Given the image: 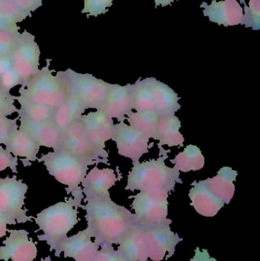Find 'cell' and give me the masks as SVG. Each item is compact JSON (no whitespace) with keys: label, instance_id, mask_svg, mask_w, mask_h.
I'll return each mask as SVG.
<instances>
[{"label":"cell","instance_id":"cell-1","mask_svg":"<svg viewBox=\"0 0 260 261\" xmlns=\"http://www.w3.org/2000/svg\"><path fill=\"white\" fill-rule=\"evenodd\" d=\"M87 230L94 242L101 247L119 245L124 236L136 225L135 216L130 210L118 205L111 197L83 199Z\"/></svg>","mask_w":260,"mask_h":261},{"label":"cell","instance_id":"cell-2","mask_svg":"<svg viewBox=\"0 0 260 261\" xmlns=\"http://www.w3.org/2000/svg\"><path fill=\"white\" fill-rule=\"evenodd\" d=\"M82 199L73 196L66 199L45 210L34 218L39 230L44 234L38 236L39 241H45L50 246V251H54L58 257V251L63 242L67 239V234L79 222L78 208L82 205Z\"/></svg>","mask_w":260,"mask_h":261},{"label":"cell","instance_id":"cell-3","mask_svg":"<svg viewBox=\"0 0 260 261\" xmlns=\"http://www.w3.org/2000/svg\"><path fill=\"white\" fill-rule=\"evenodd\" d=\"M51 60H46L45 67L39 69L38 73L18 90L16 96L18 103L32 102L41 104L52 109L57 108L70 94L68 84L64 71H58L53 75L50 70Z\"/></svg>","mask_w":260,"mask_h":261},{"label":"cell","instance_id":"cell-4","mask_svg":"<svg viewBox=\"0 0 260 261\" xmlns=\"http://www.w3.org/2000/svg\"><path fill=\"white\" fill-rule=\"evenodd\" d=\"M160 158L143 163L133 164L128 175L125 190L130 191L152 192L166 190L174 191L177 184H183L180 172L176 167H169L165 164L168 158V150L160 148Z\"/></svg>","mask_w":260,"mask_h":261},{"label":"cell","instance_id":"cell-5","mask_svg":"<svg viewBox=\"0 0 260 261\" xmlns=\"http://www.w3.org/2000/svg\"><path fill=\"white\" fill-rule=\"evenodd\" d=\"M38 161L44 164L49 174L57 182L67 186L65 190L67 194L83 200L80 185L89 170V166L85 162L62 149L42 154Z\"/></svg>","mask_w":260,"mask_h":261},{"label":"cell","instance_id":"cell-6","mask_svg":"<svg viewBox=\"0 0 260 261\" xmlns=\"http://www.w3.org/2000/svg\"><path fill=\"white\" fill-rule=\"evenodd\" d=\"M28 187L16 175L0 179V216L9 225L32 222L33 216H27V208H23Z\"/></svg>","mask_w":260,"mask_h":261},{"label":"cell","instance_id":"cell-7","mask_svg":"<svg viewBox=\"0 0 260 261\" xmlns=\"http://www.w3.org/2000/svg\"><path fill=\"white\" fill-rule=\"evenodd\" d=\"M64 74L70 93L80 101L85 110L100 108L111 88V84L90 73H76L71 69L64 70Z\"/></svg>","mask_w":260,"mask_h":261},{"label":"cell","instance_id":"cell-8","mask_svg":"<svg viewBox=\"0 0 260 261\" xmlns=\"http://www.w3.org/2000/svg\"><path fill=\"white\" fill-rule=\"evenodd\" d=\"M169 193L166 190L140 192L131 197L134 198L131 208L134 211L136 223L148 228L167 222Z\"/></svg>","mask_w":260,"mask_h":261},{"label":"cell","instance_id":"cell-9","mask_svg":"<svg viewBox=\"0 0 260 261\" xmlns=\"http://www.w3.org/2000/svg\"><path fill=\"white\" fill-rule=\"evenodd\" d=\"M88 166L108 164V155L99 152L86 136L80 121L70 125L62 133L61 147Z\"/></svg>","mask_w":260,"mask_h":261},{"label":"cell","instance_id":"cell-10","mask_svg":"<svg viewBox=\"0 0 260 261\" xmlns=\"http://www.w3.org/2000/svg\"><path fill=\"white\" fill-rule=\"evenodd\" d=\"M40 55L41 51L39 46L35 42V37L24 31L11 55L12 68L21 79V85L28 82L38 73Z\"/></svg>","mask_w":260,"mask_h":261},{"label":"cell","instance_id":"cell-11","mask_svg":"<svg viewBox=\"0 0 260 261\" xmlns=\"http://www.w3.org/2000/svg\"><path fill=\"white\" fill-rule=\"evenodd\" d=\"M172 220L155 226L143 228L148 249V257L153 261L168 260L175 254L176 247L183 239L172 231Z\"/></svg>","mask_w":260,"mask_h":261},{"label":"cell","instance_id":"cell-12","mask_svg":"<svg viewBox=\"0 0 260 261\" xmlns=\"http://www.w3.org/2000/svg\"><path fill=\"white\" fill-rule=\"evenodd\" d=\"M111 140L115 142L119 154L129 158L133 164L149 151V138L124 122L114 125Z\"/></svg>","mask_w":260,"mask_h":261},{"label":"cell","instance_id":"cell-13","mask_svg":"<svg viewBox=\"0 0 260 261\" xmlns=\"http://www.w3.org/2000/svg\"><path fill=\"white\" fill-rule=\"evenodd\" d=\"M79 121L93 146L101 153L108 155L105 150V143L112 138L113 119L101 110H96L83 115Z\"/></svg>","mask_w":260,"mask_h":261},{"label":"cell","instance_id":"cell-14","mask_svg":"<svg viewBox=\"0 0 260 261\" xmlns=\"http://www.w3.org/2000/svg\"><path fill=\"white\" fill-rule=\"evenodd\" d=\"M9 237L0 247V260L4 261H33L38 254L36 244L29 239L25 230H9Z\"/></svg>","mask_w":260,"mask_h":261},{"label":"cell","instance_id":"cell-15","mask_svg":"<svg viewBox=\"0 0 260 261\" xmlns=\"http://www.w3.org/2000/svg\"><path fill=\"white\" fill-rule=\"evenodd\" d=\"M133 84L121 86L111 84L103 103L98 110L105 113L111 119L124 122L133 112Z\"/></svg>","mask_w":260,"mask_h":261},{"label":"cell","instance_id":"cell-16","mask_svg":"<svg viewBox=\"0 0 260 261\" xmlns=\"http://www.w3.org/2000/svg\"><path fill=\"white\" fill-rule=\"evenodd\" d=\"M99 250V245L93 242L91 234L86 228L75 236L67 237L60 247L58 257L64 252L65 258L71 257L75 261H93Z\"/></svg>","mask_w":260,"mask_h":261},{"label":"cell","instance_id":"cell-17","mask_svg":"<svg viewBox=\"0 0 260 261\" xmlns=\"http://www.w3.org/2000/svg\"><path fill=\"white\" fill-rule=\"evenodd\" d=\"M117 180L114 170L111 168L99 169L96 166L87 173L81 182L84 198L111 197L110 188L114 186Z\"/></svg>","mask_w":260,"mask_h":261},{"label":"cell","instance_id":"cell-18","mask_svg":"<svg viewBox=\"0 0 260 261\" xmlns=\"http://www.w3.org/2000/svg\"><path fill=\"white\" fill-rule=\"evenodd\" d=\"M201 8L205 16H208L212 22L217 23L219 25L233 26L241 24L244 16V10L237 0H222L217 2L213 0L212 4L201 3Z\"/></svg>","mask_w":260,"mask_h":261},{"label":"cell","instance_id":"cell-19","mask_svg":"<svg viewBox=\"0 0 260 261\" xmlns=\"http://www.w3.org/2000/svg\"><path fill=\"white\" fill-rule=\"evenodd\" d=\"M151 90L154 112L159 117L174 116L181 109L180 97L169 86L155 78H147Z\"/></svg>","mask_w":260,"mask_h":261},{"label":"cell","instance_id":"cell-20","mask_svg":"<svg viewBox=\"0 0 260 261\" xmlns=\"http://www.w3.org/2000/svg\"><path fill=\"white\" fill-rule=\"evenodd\" d=\"M19 122L18 129L30 135L40 147H47L53 150L61 147L62 132L53 120L37 122L19 120Z\"/></svg>","mask_w":260,"mask_h":261},{"label":"cell","instance_id":"cell-21","mask_svg":"<svg viewBox=\"0 0 260 261\" xmlns=\"http://www.w3.org/2000/svg\"><path fill=\"white\" fill-rule=\"evenodd\" d=\"M192 186L189 193L191 205L201 216L214 217L225 205L209 190L205 180L195 181Z\"/></svg>","mask_w":260,"mask_h":261},{"label":"cell","instance_id":"cell-22","mask_svg":"<svg viewBox=\"0 0 260 261\" xmlns=\"http://www.w3.org/2000/svg\"><path fill=\"white\" fill-rule=\"evenodd\" d=\"M118 252L129 261H148V249L143 228L136 224L118 245Z\"/></svg>","mask_w":260,"mask_h":261},{"label":"cell","instance_id":"cell-23","mask_svg":"<svg viewBox=\"0 0 260 261\" xmlns=\"http://www.w3.org/2000/svg\"><path fill=\"white\" fill-rule=\"evenodd\" d=\"M5 146L6 150L14 156L24 158L21 161L25 167L32 165V162L38 161V154L41 147L30 135L18 129V128L12 132Z\"/></svg>","mask_w":260,"mask_h":261},{"label":"cell","instance_id":"cell-24","mask_svg":"<svg viewBox=\"0 0 260 261\" xmlns=\"http://www.w3.org/2000/svg\"><path fill=\"white\" fill-rule=\"evenodd\" d=\"M85 110L80 101L70 92L64 102L55 109L53 122L63 133L70 125L80 120Z\"/></svg>","mask_w":260,"mask_h":261},{"label":"cell","instance_id":"cell-25","mask_svg":"<svg viewBox=\"0 0 260 261\" xmlns=\"http://www.w3.org/2000/svg\"><path fill=\"white\" fill-rule=\"evenodd\" d=\"M238 174V172L232 167H224L220 169L216 176L205 179V182L215 196L224 203L229 204L235 194L234 182L236 180Z\"/></svg>","mask_w":260,"mask_h":261},{"label":"cell","instance_id":"cell-26","mask_svg":"<svg viewBox=\"0 0 260 261\" xmlns=\"http://www.w3.org/2000/svg\"><path fill=\"white\" fill-rule=\"evenodd\" d=\"M181 126V122L175 115L160 117L155 139L159 141V148L163 145L183 147L185 139L180 132Z\"/></svg>","mask_w":260,"mask_h":261},{"label":"cell","instance_id":"cell-27","mask_svg":"<svg viewBox=\"0 0 260 261\" xmlns=\"http://www.w3.org/2000/svg\"><path fill=\"white\" fill-rule=\"evenodd\" d=\"M205 158L201 150L197 146L188 145L183 152L177 155L171 163L180 172L187 173L189 171H198L205 165Z\"/></svg>","mask_w":260,"mask_h":261},{"label":"cell","instance_id":"cell-28","mask_svg":"<svg viewBox=\"0 0 260 261\" xmlns=\"http://www.w3.org/2000/svg\"><path fill=\"white\" fill-rule=\"evenodd\" d=\"M160 117L155 112H136L127 116L130 126L138 130L149 139H156L157 125Z\"/></svg>","mask_w":260,"mask_h":261},{"label":"cell","instance_id":"cell-29","mask_svg":"<svg viewBox=\"0 0 260 261\" xmlns=\"http://www.w3.org/2000/svg\"><path fill=\"white\" fill-rule=\"evenodd\" d=\"M20 107L17 113L18 120L35 122L53 120L54 109L32 102L21 103Z\"/></svg>","mask_w":260,"mask_h":261},{"label":"cell","instance_id":"cell-30","mask_svg":"<svg viewBox=\"0 0 260 261\" xmlns=\"http://www.w3.org/2000/svg\"><path fill=\"white\" fill-rule=\"evenodd\" d=\"M133 89V109L136 112H154L148 80L136 81Z\"/></svg>","mask_w":260,"mask_h":261},{"label":"cell","instance_id":"cell-31","mask_svg":"<svg viewBox=\"0 0 260 261\" xmlns=\"http://www.w3.org/2000/svg\"><path fill=\"white\" fill-rule=\"evenodd\" d=\"M17 24H0V56L12 55L21 36Z\"/></svg>","mask_w":260,"mask_h":261},{"label":"cell","instance_id":"cell-32","mask_svg":"<svg viewBox=\"0 0 260 261\" xmlns=\"http://www.w3.org/2000/svg\"><path fill=\"white\" fill-rule=\"evenodd\" d=\"M32 15L21 10L11 0H0V24H17Z\"/></svg>","mask_w":260,"mask_h":261},{"label":"cell","instance_id":"cell-33","mask_svg":"<svg viewBox=\"0 0 260 261\" xmlns=\"http://www.w3.org/2000/svg\"><path fill=\"white\" fill-rule=\"evenodd\" d=\"M244 4L245 15L243 16L241 24L247 28H252L253 30L257 31L260 29V0H250L249 6L244 0H241Z\"/></svg>","mask_w":260,"mask_h":261},{"label":"cell","instance_id":"cell-34","mask_svg":"<svg viewBox=\"0 0 260 261\" xmlns=\"http://www.w3.org/2000/svg\"><path fill=\"white\" fill-rule=\"evenodd\" d=\"M113 0H84V8L82 13H87L90 16L97 17L107 12V8L112 6Z\"/></svg>","mask_w":260,"mask_h":261},{"label":"cell","instance_id":"cell-35","mask_svg":"<svg viewBox=\"0 0 260 261\" xmlns=\"http://www.w3.org/2000/svg\"><path fill=\"white\" fill-rule=\"evenodd\" d=\"M15 101L16 96L0 89V118L8 117L18 113V109L15 107Z\"/></svg>","mask_w":260,"mask_h":261},{"label":"cell","instance_id":"cell-36","mask_svg":"<svg viewBox=\"0 0 260 261\" xmlns=\"http://www.w3.org/2000/svg\"><path fill=\"white\" fill-rule=\"evenodd\" d=\"M93 261H129L114 250L113 245L101 247Z\"/></svg>","mask_w":260,"mask_h":261},{"label":"cell","instance_id":"cell-37","mask_svg":"<svg viewBox=\"0 0 260 261\" xmlns=\"http://www.w3.org/2000/svg\"><path fill=\"white\" fill-rule=\"evenodd\" d=\"M18 118L8 119L7 117L0 118V144H6L14 130L18 128Z\"/></svg>","mask_w":260,"mask_h":261},{"label":"cell","instance_id":"cell-38","mask_svg":"<svg viewBox=\"0 0 260 261\" xmlns=\"http://www.w3.org/2000/svg\"><path fill=\"white\" fill-rule=\"evenodd\" d=\"M18 85H21V79L12 67L0 76L1 90L10 92L12 88Z\"/></svg>","mask_w":260,"mask_h":261},{"label":"cell","instance_id":"cell-39","mask_svg":"<svg viewBox=\"0 0 260 261\" xmlns=\"http://www.w3.org/2000/svg\"><path fill=\"white\" fill-rule=\"evenodd\" d=\"M18 158L13 156L0 144V171L10 168L13 173H18Z\"/></svg>","mask_w":260,"mask_h":261},{"label":"cell","instance_id":"cell-40","mask_svg":"<svg viewBox=\"0 0 260 261\" xmlns=\"http://www.w3.org/2000/svg\"><path fill=\"white\" fill-rule=\"evenodd\" d=\"M19 9L27 13L32 15V12L36 11L43 5V0H11Z\"/></svg>","mask_w":260,"mask_h":261},{"label":"cell","instance_id":"cell-41","mask_svg":"<svg viewBox=\"0 0 260 261\" xmlns=\"http://www.w3.org/2000/svg\"><path fill=\"white\" fill-rule=\"evenodd\" d=\"M190 261H218L209 254V251L206 249H200L196 248L195 250V255Z\"/></svg>","mask_w":260,"mask_h":261},{"label":"cell","instance_id":"cell-42","mask_svg":"<svg viewBox=\"0 0 260 261\" xmlns=\"http://www.w3.org/2000/svg\"><path fill=\"white\" fill-rule=\"evenodd\" d=\"M12 67V57L0 56V76Z\"/></svg>","mask_w":260,"mask_h":261},{"label":"cell","instance_id":"cell-43","mask_svg":"<svg viewBox=\"0 0 260 261\" xmlns=\"http://www.w3.org/2000/svg\"><path fill=\"white\" fill-rule=\"evenodd\" d=\"M8 225L9 223H8L7 220L3 216H0V239L6 236Z\"/></svg>","mask_w":260,"mask_h":261},{"label":"cell","instance_id":"cell-44","mask_svg":"<svg viewBox=\"0 0 260 261\" xmlns=\"http://www.w3.org/2000/svg\"><path fill=\"white\" fill-rule=\"evenodd\" d=\"M154 1H155L156 8H157L159 6H166L168 5H170L171 3L175 0H154Z\"/></svg>","mask_w":260,"mask_h":261},{"label":"cell","instance_id":"cell-45","mask_svg":"<svg viewBox=\"0 0 260 261\" xmlns=\"http://www.w3.org/2000/svg\"><path fill=\"white\" fill-rule=\"evenodd\" d=\"M41 261H52L50 257H45V258H41Z\"/></svg>","mask_w":260,"mask_h":261}]
</instances>
